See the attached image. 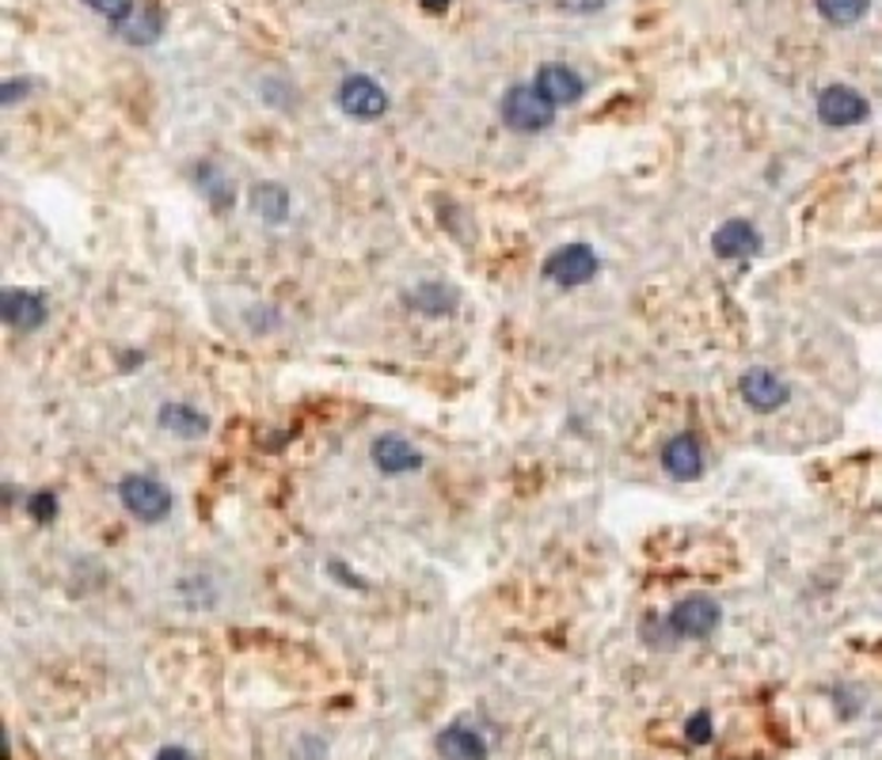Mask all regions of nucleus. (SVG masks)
Segmentation results:
<instances>
[{"label":"nucleus","mask_w":882,"mask_h":760,"mask_svg":"<svg viewBox=\"0 0 882 760\" xmlns=\"http://www.w3.org/2000/svg\"><path fill=\"white\" fill-rule=\"evenodd\" d=\"M503 122L518 133H545L556 122V107L533 84H514L503 95Z\"/></svg>","instance_id":"obj_1"},{"label":"nucleus","mask_w":882,"mask_h":760,"mask_svg":"<svg viewBox=\"0 0 882 760\" xmlns=\"http://www.w3.org/2000/svg\"><path fill=\"white\" fill-rule=\"evenodd\" d=\"M719 620H723V608L711 601L708 594H692L670 608L666 631H670V642L673 639H708V635H716Z\"/></svg>","instance_id":"obj_2"},{"label":"nucleus","mask_w":882,"mask_h":760,"mask_svg":"<svg viewBox=\"0 0 882 760\" xmlns=\"http://www.w3.org/2000/svg\"><path fill=\"white\" fill-rule=\"evenodd\" d=\"M119 498L126 514L145 525H156L172 514V490L153 476H126L119 483Z\"/></svg>","instance_id":"obj_3"},{"label":"nucleus","mask_w":882,"mask_h":760,"mask_svg":"<svg viewBox=\"0 0 882 760\" xmlns=\"http://www.w3.org/2000/svg\"><path fill=\"white\" fill-rule=\"evenodd\" d=\"M597 271H601V259H597L590 244L556 247V252L545 259V266H540V274L556 285H586L597 278Z\"/></svg>","instance_id":"obj_4"},{"label":"nucleus","mask_w":882,"mask_h":760,"mask_svg":"<svg viewBox=\"0 0 882 760\" xmlns=\"http://www.w3.org/2000/svg\"><path fill=\"white\" fill-rule=\"evenodd\" d=\"M868 114H871V107L856 92V88L830 84V88H822V92H818V119H822L825 126L849 130V126H860V122H868Z\"/></svg>","instance_id":"obj_5"},{"label":"nucleus","mask_w":882,"mask_h":760,"mask_svg":"<svg viewBox=\"0 0 882 760\" xmlns=\"http://www.w3.org/2000/svg\"><path fill=\"white\" fill-rule=\"evenodd\" d=\"M338 107H343V114H351V119L369 122V119H381V114L388 111V95L373 77L354 73L338 84Z\"/></svg>","instance_id":"obj_6"},{"label":"nucleus","mask_w":882,"mask_h":760,"mask_svg":"<svg viewBox=\"0 0 882 760\" xmlns=\"http://www.w3.org/2000/svg\"><path fill=\"white\" fill-rule=\"evenodd\" d=\"M369 460L377 464L381 476H412V472L423 468V453H418L415 445L407 442V437H399V434L373 437Z\"/></svg>","instance_id":"obj_7"},{"label":"nucleus","mask_w":882,"mask_h":760,"mask_svg":"<svg viewBox=\"0 0 882 760\" xmlns=\"http://www.w3.org/2000/svg\"><path fill=\"white\" fill-rule=\"evenodd\" d=\"M442 760H487L491 757V738L468 719H457L438 734Z\"/></svg>","instance_id":"obj_8"},{"label":"nucleus","mask_w":882,"mask_h":760,"mask_svg":"<svg viewBox=\"0 0 882 760\" xmlns=\"http://www.w3.org/2000/svg\"><path fill=\"white\" fill-rule=\"evenodd\" d=\"M738 392H742V399L757 411V415H772V411H780L791 396L788 384H783L772 369H746L742 381H738Z\"/></svg>","instance_id":"obj_9"},{"label":"nucleus","mask_w":882,"mask_h":760,"mask_svg":"<svg viewBox=\"0 0 882 760\" xmlns=\"http://www.w3.org/2000/svg\"><path fill=\"white\" fill-rule=\"evenodd\" d=\"M662 468L666 476L677 483H692L703 476V449L692 434H673L670 442L662 445Z\"/></svg>","instance_id":"obj_10"},{"label":"nucleus","mask_w":882,"mask_h":760,"mask_svg":"<svg viewBox=\"0 0 882 760\" xmlns=\"http://www.w3.org/2000/svg\"><path fill=\"white\" fill-rule=\"evenodd\" d=\"M533 88H537V92L545 95L551 107H571V103L582 100L586 80L578 77L571 65H540Z\"/></svg>","instance_id":"obj_11"},{"label":"nucleus","mask_w":882,"mask_h":760,"mask_svg":"<svg viewBox=\"0 0 882 760\" xmlns=\"http://www.w3.org/2000/svg\"><path fill=\"white\" fill-rule=\"evenodd\" d=\"M711 252L719 259H750L761 252V232H757L750 221L734 217L727 221V225L716 229V236H711Z\"/></svg>","instance_id":"obj_12"},{"label":"nucleus","mask_w":882,"mask_h":760,"mask_svg":"<svg viewBox=\"0 0 882 760\" xmlns=\"http://www.w3.org/2000/svg\"><path fill=\"white\" fill-rule=\"evenodd\" d=\"M0 312H4V324L16 327V331H39L42 320H47V304L27 290H4V297H0Z\"/></svg>","instance_id":"obj_13"},{"label":"nucleus","mask_w":882,"mask_h":760,"mask_svg":"<svg viewBox=\"0 0 882 760\" xmlns=\"http://www.w3.org/2000/svg\"><path fill=\"white\" fill-rule=\"evenodd\" d=\"M156 423H160V430H168L175 437H206L210 430V418L191 404H164Z\"/></svg>","instance_id":"obj_14"},{"label":"nucleus","mask_w":882,"mask_h":760,"mask_svg":"<svg viewBox=\"0 0 882 760\" xmlns=\"http://www.w3.org/2000/svg\"><path fill=\"white\" fill-rule=\"evenodd\" d=\"M252 210L271 225H282L290 217V191L282 183H260L252 191Z\"/></svg>","instance_id":"obj_15"},{"label":"nucleus","mask_w":882,"mask_h":760,"mask_svg":"<svg viewBox=\"0 0 882 760\" xmlns=\"http://www.w3.org/2000/svg\"><path fill=\"white\" fill-rule=\"evenodd\" d=\"M407 301L415 304V308H423L426 316H445V312L457 304V297H453L449 290H445L442 282H423V285H415V293H407Z\"/></svg>","instance_id":"obj_16"},{"label":"nucleus","mask_w":882,"mask_h":760,"mask_svg":"<svg viewBox=\"0 0 882 760\" xmlns=\"http://www.w3.org/2000/svg\"><path fill=\"white\" fill-rule=\"evenodd\" d=\"M814 4L833 27H852V23H860L863 16H868L871 0H814Z\"/></svg>","instance_id":"obj_17"},{"label":"nucleus","mask_w":882,"mask_h":760,"mask_svg":"<svg viewBox=\"0 0 882 760\" xmlns=\"http://www.w3.org/2000/svg\"><path fill=\"white\" fill-rule=\"evenodd\" d=\"M160 31H164V20H160V12L156 8H145L141 16H133L130 23H122L119 27V34L126 42H133V47H141V42H156L160 39Z\"/></svg>","instance_id":"obj_18"},{"label":"nucleus","mask_w":882,"mask_h":760,"mask_svg":"<svg viewBox=\"0 0 882 760\" xmlns=\"http://www.w3.org/2000/svg\"><path fill=\"white\" fill-rule=\"evenodd\" d=\"M92 12H100L103 20H111L114 27L130 23L133 20V0H84Z\"/></svg>","instance_id":"obj_19"},{"label":"nucleus","mask_w":882,"mask_h":760,"mask_svg":"<svg viewBox=\"0 0 882 760\" xmlns=\"http://www.w3.org/2000/svg\"><path fill=\"white\" fill-rule=\"evenodd\" d=\"M685 738H689L692 746H708V741L716 738V727H711V711L689 715V722H685Z\"/></svg>","instance_id":"obj_20"},{"label":"nucleus","mask_w":882,"mask_h":760,"mask_svg":"<svg viewBox=\"0 0 882 760\" xmlns=\"http://www.w3.org/2000/svg\"><path fill=\"white\" fill-rule=\"evenodd\" d=\"M27 514H31L39 525H50L53 514H58V498H53V490H39V495H31V503H27Z\"/></svg>","instance_id":"obj_21"},{"label":"nucleus","mask_w":882,"mask_h":760,"mask_svg":"<svg viewBox=\"0 0 882 760\" xmlns=\"http://www.w3.org/2000/svg\"><path fill=\"white\" fill-rule=\"evenodd\" d=\"M199 179H202V183H206V194L213 199V205H225V202H229V194H221V191H229V183L217 175V168H210V164H206V168H199Z\"/></svg>","instance_id":"obj_22"},{"label":"nucleus","mask_w":882,"mask_h":760,"mask_svg":"<svg viewBox=\"0 0 882 760\" xmlns=\"http://www.w3.org/2000/svg\"><path fill=\"white\" fill-rule=\"evenodd\" d=\"M564 12H575V16H590L597 8H605V0H556Z\"/></svg>","instance_id":"obj_23"},{"label":"nucleus","mask_w":882,"mask_h":760,"mask_svg":"<svg viewBox=\"0 0 882 760\" xmlns=\"http://www.w3.org/2000/svg\"><path fill=\"white\" fill-rule=\"evenodd\" d=\"M153 760H194L191 749H183V746H164Z\"/></svg>","instance_id":"obj_24"},{"label":"nucleus","mask_w":882,"mask_h":760,"mask_svg":"<svg viewBox=\"0 0 882 760\" xmlns=\"http://www.w3.org/2000/svg\"><path fill=\"white\" fill-rule=\"evenodd\" d=\"M27 84H16V80H8L4 84V103H16V95H23Z\"/></svg>","instance_id":"obj_25"},{"label":"nucleus","mask_w":882,"mask_h":760,"mask_svg":"<svg viewBox=\"0 0 882 760\" xmlns=\"http://www.w3.org/2000/svg\"><path fill=\"white\" fill-rule=\"evenodd\" d=\"M423 8H426V12L438 16V12H445V8H449V0H423Z\"/></svg>","instance_id":"obj_26"}]
</instances>
